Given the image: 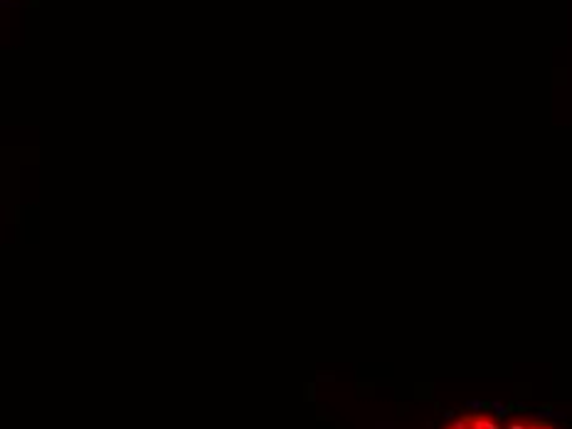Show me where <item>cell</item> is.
Returning <instances> with one entry per match:
<instances>
[{
    "label": "cell",
    "instance_id": "obj_1",
    "mask_svg": "<svg viewBox=\"0 0 572 429\" xmlns=\"http://www.w3.org/2000/svg\"><path fill=\"white\" fill-rule=\"evenodd\" d=\"M444 429H562L545 419H533V417H503V414H491V412H469L452 419Z\"/></svg>",
    "mask_w": 572,
    "mask_h": 429
}]
</instances>
